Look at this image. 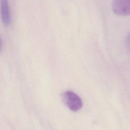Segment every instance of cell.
Here are the masks:
<instances>
[{
	"label": "cell",
	"mask_w": 130,
	"mask_h": 130,
	"mask_svg": "<svg viewBox=\"0 0 130 130\" xmlns=\"http://www.w3.org/2000/svg\"><path fill=\"white\" fill-rule=\"evenodd\" d=\"M62 98L65 105L72 111H77L83 106L81 99L73 91L67 90L65 91L63 93Z\"/></svg>",
	"instance_id": "obj_1"
},
{
	"label": "cell",
	"mask_w": 130,
	"mask_h": 130,
	"mask_svg": "<svg viewBox=\"0 0 130 130\" xmlns=\"http://www.w3.org/2000/svg\"><path fill=\"white\" fill-rule=\"evenodd\" d=\"M113 11L119 15H127L130 12L129 0H115L112 3Z\"/></svg>",
	"instance_id": "obj_2"
},
{
	"label": "cell",
	"mask_w": 130,
	"mask_h": 130,
	"mask_svg": "<svg viewBox=\"0 0 130 130\" xmlns=\"http://www.w3.org/2000/svg\"><path fill=\"white\" fill-rule=\"evenodd\" d=\"M1 17L6 25H9L11 23V12L9 3L7 0L1 1Z\"/></svg>",
	"instance_id": "obj_3"
}]
</instances>
